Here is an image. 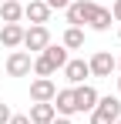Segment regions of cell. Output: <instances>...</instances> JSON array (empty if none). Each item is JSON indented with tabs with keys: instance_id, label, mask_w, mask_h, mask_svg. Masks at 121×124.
<instances>
[{
	"instance_id": "6da1fadb",
	"label": "cell",
	"mask_w": 121,
	"mask_h": 124,
	"mask_svg": "<svg viewBox=\"0 0 121 124\" xmlns=\"http://www.w3.org/2000/svg\"><path fill=\"white\" fill-rule=\"evenodd\" d=\"M30 64H34V54H27V50H10L7 61H3V67H7L10 77H30Z\"/></svg>"
},
{
	"instance_id": "7a4b0ae2",
	"label": "cell",
	"mask_w": 121,
	"mask_h": 124,
	"mask_svg": "<svg viewBox=\"0 0 121 124\" xmlns=\"http://www.w3.org/2000/svg\"><path fill=\"white\" fill-rule=\"evenodd\" d=\"M87 70H91V77H111V74L118 70V61H114L111 50H98V54L87 61Z\"/></svg>"
},
{
	"instance_id": "3957f363",
	"label": "cell",
	"mask_w": 121,
	"mask_h": 124,
	"mask_svg": "<svg viewBox=\"0 0 121 124\" xmlns=\"http://www.w3.org/2000/svg\"><path fill=\"white\" fill-rule=\"evenodd\" d=\"M91 10H94V0H71L67 3V27H84L91 20Z\"/></svg>"
},
{
	"instance_id": "277c9868",
	"label": "cell",
	"mask_w": 121,
	"mask_h": 124,
	"mask_svg": "<svg viewBox=\"0 0 121 124\" xmlns=\"http://www.w3.org/2000/svg\"><path fill=\"white\" fill-rule=\"evenodd\" d=\"M47 44H51V30H47V27H27L20 47H27V54H40Z\"/></svg>"
},
{
	"instance_id": "5b68a950",
	"label": "cell",
	"mask_w": 121,
	"mask_h": 124,
	"mask_svg": "<svg viewBox=\"0 0 121 124\" xmlns=\"http://www.w3.org/2000/svg\"><path fill=\"white\" fill-rule=\"evenodd\" d=\"M98 87L94 84H81V87H74V104H78V114H91L94 107H98Z\"/></svg>"
},
{
	"instance_id": "8992f818",
	"label": "cell",
	"mask_w": 121,
	"mask_h": 124,
	"mask_svg": "<svg viewBox=\"0 0 121 124\" xmlns=\"http://www.w3.org/2000/svg\"><path fill=\"white\" fill-rule=\"evenodd\" d=\"M54 94H57V84L51 81V77H34L30 81V101L34 104H51Z\"/></svg>"
},
{
	"instance_id": "52a82bcc",
	"label": "cell",
	"mask_w": 121,
	"mask_h": 124,
	"mask_svg": "<svg viewBox=\"0 0 121 124\" xmlns=\"http://www.w3.org/2000/svg\"><path fill=\"white\" fill-rule=\"evenodd\" d=\"M51 14H54V10H51L44 0H27V3H24V17L30 20V27H47Z\"/></svg>"
},
{
	"instance_id": "ba28073f",
	"label": "cell",
	"mask_w": 121,
	"mask_h": 124,
	"mask_svg": "<svg viewBox=\"0 0 121 124\" xmlns=\"http://www.w3.org/2000/svg\"><path fill=\"white\" fill-rule=\"evenodd\" d=\"M60 70H64V77H67V84H71V87H81V84L91 77V70H87V61H81V57L67 61Z\"/></svg>"
},
{
	"instance_id": "9c48e42d",
	"label": "cell",
	"mask_w": 121,
	"mask_h": 124,
	"mask_svg": "<svg viewBox=\"0 0 121 124\" xmlns=\"http://www.w3.org/2000/svg\"><path fill=\"white\" fill-rule=\"evenodd\" d=\"M54 111H57V117H71V114H78V104H74V87H64L54 94Z\"/></svg>"
},
{
	"instance_id": "30bf717a",
	"label": "cell",
	"mask_w": 121,
	"mask_h": 124,
	"mask_svg": "<svg viewBox=\"0 0 121 124\" xmlns=\"http://www.w3.org/2000/svg\"><path fill=\"white\" fill-rule=\"evenodd\" d=\"M20 44H24V27H20V23H3V27H0V47L17 50Z\"/></svg>"
},
{
	"instance_id": "8fae6325",
	"label": "cell",
	"mask_w": 121,
	"mask_h": 124,
	"mask_svg": "<svg viewBox=\"0 0 121 124\" xmlns=\"http://www.w3.org/2000/svg\"><path fill=\"white\" fill-rule=\"evenodd\" d=\"M111 23H114L111 10H108V7H101V3H94V10H91V20H87V27L104 34V30H111Z\"/></svg>"
},
{
	"instance_id": "7c38bea8",
	"label": "cell",
	"mask_w": 121,
	"mask_h": 124,
	"mask_svg": "<svg viewBox=\"0 0 121 124\" xmlns=\"http://www.w3.org/2000/svg\"><path fill=\"white\" fill-rule=\"evenodd\" d=\"M24 20V3L20 0H3L0 3V23H20Z\"/></svg>"
},
{
	"instance_id": "4fadbf2b",
	"label": "cell",
	"mask_w": 121,
	"mask_h": 124,
	"mask_svg": "<svg viewBox=\"0 0 121 124\" xmlns=\"http://www.w3.org/2000/svg\"><path fill=\"white\" fill-rule=\"evenodd\" d=\"M27 117H30V124H51L57 117V111H54V104H30Z\"/></svg>"
},
{
	"instance_id": "5bb4252c",
	"label": "cell",
	"mask_w": 121,
	"mask_h": 124,
	"mask_svg": "<svg viewBox=\"0 0 121 124\" xmlns=\"http://www.w3.org/2000/svg\"><path fill=\"white\" fill-rule=\"evenodd\" d=\"M60 47H64V50H81V47H84V27H67Z\"/></svg>"
},
{
	"instance_id": "9a60e30c",
	"label": "cell",
	"mask_w": 121,
	"mask_h": 124,
	"mask_svg": "<svg viewBox=\"0 0 121 124\" xmlns=\"http://www.w3.org/2000/svg\"><path fill=\"white\" fill-rule=\"evenodd\" d=\"M40 54H44V57H47V61L54 64V67H64V64L71 61V57H67V50H64V47H60V44H47V47H44V50H40Z\"/></svg>"
},
{
	"instance_id": "2e32d148",
	"label": "cell",
	"mask_w": 121,
	"mask_h": 124,
	"mask_svg": "<svg viewBox=\"0 0 121 124\" xmlns=\"http://www.w3.org/2000/svg\"><path fill=\"white\" fill-rule=\"evenodd\" d=\"M30 74H37V77H54V74H57V67L47 61L44 54H37V57H34V64H30Z\"/></svg>"
},
{
	"instance_id": "e0dca14e",
	"label": "cell",
	"mask_w": 121,
	"mask_h": 124,
	"mask_svg": "<svg viewBox=\"0 0 121 124\" xmlns=\"http://www.w3.org/2000/svg\"><path fill=\"white\" fill-rule=\"evenodd\" d=\"M98 107L104 111V114H111L114 121L121 117V97H111V94H108V97H98Z\"/></svg>"
},
{
	"instance_id": "ac0fdd59",
	"label": "cell",
	"mask_w": 121,
	"mask_h": 124,
	"mask_svg": "<svg viewBox=\"0 0 121 124\" xmlns=\"http://www.w3.org/2000/svg\"><path fill=\"white\" fill-rule=\"evenodd\" d=\"M91 124H114V117H111V114H104L101 107H94V111H91Z\"/></svg>"
},
{
	"instance_id": "d6986e66",
	"label": "cell",
	"mask_w": 121,
	"mask_h": 124,
	"mask_svg": "<svg viewBox=\"0 0 121 124\" xmlns=\"http://www.w3.org/2000/svg\"><path fill=\"white\" fill-rule=\"evenodd\" d=\"M10 114H14V111H10V104H3V101H0V124H7V121H10Z\"/></svg>"
},
{
	"instance_id": "ffe728a7",
	"label": "cell",
	"mask_w": 121,
	"mask_h": 124,
	"mask_svg": "<svg viewBox=\"0 0 121 124\" xmlns=\"http://www.w3.org/2000/svg\"><path fill=\"white\" fill-rule=\"evenodd\" d=\"M44 3H47L51 10H67V3H71V0H44Z\"/></svg>"
},
{
	"instance_id": "44dd1931",
	"label": "cell",
	"mask_w": 121,
	"mask_h": 124,
	"mask_svg": "<svg viewBox=\"0 0 121 124\" xmlns=\"http://www.w3.org/2000/svg\"><path fill=\"white\" fill-rule=\"evenodd\" d=\"M108 10H111V17H114V20L121 23V0H114V3H111V7H108Z\"/></svg>"
},
{
	"instance_id": "7402d4cb",
	"label": "cell",
	"mask_w": 121,
	"mask_h": 124,
	"mask_svg": "<svg viewBox=\"0 0 121 124\" xmlns=\"http://www.w3.org/2000/svg\"><path fill=\"white\" fill-rule=\"evenodd\" d=\"M7 124H30V117H27V114H10Z\"/></svg>"
},
{
	"instance_id": "603a6c76",
	"label": "cell",
	"mask_w": 121,
	"mask_h": 124,
	"mask_svg": "<svg viewBox=\"0 0 121 124\" xmlns=\"http://www.w3.org/2000/svg\"><path fill=\"white\" fill-rule=\"evenodd\" d=\"M51 124H71V117H54Z\"/></svg>"
},
{
	"instance_id": "cb8c5ba5",
	"label": "cell",
	"mask_w": 121,
	"mask_h": 124,
	"mask_svg": "<svg viewBox=\"0 0 121 124\" xmlns=\"http://www.w3.org/2000/svg\"><path fill=\"white\" fill-rule=\"evenodd\" d=\"M118 97H121V77H118Z\"/></svg>"
},
{
	"instance_id": "d4e9b609",
	"label": "cell",
	"mask_w": 121,
	"mask_h": 124,
	"mask_svg": "<svg viewBox=\"0 0 121 124\" xmlns=\"http://www.w3.org/2000/svg\"><path fill=\"white\" fill-rule=\"evenodd\" d=\"M114 61H118V70H121V57H114Z\"/></svg>"
},
{
	"instance_id": "484cf974",
	"label": "cell",
	"mask_w": 121,
	"mask_h": 124,
	"mask_svg": "<svg viewBox=\"0 0 121 124\" xmlns=\"http://www.w3.org/2000/svg\"><path fill=\"white\" fill-rule=\"evenodd\" d=\"M118 37H121V27H118Z\"/></svg>"
},
{
	"instance_id": "4316f807",
	"label": "cell",
	"mask_w": 121,
	"mask_h": 124,
	"mask_svg": "<svg viewBox=\"0 0 121 124\" xmlns=\"http://www.w3.org/2000/svg\"><path fill=\"white\" fill-rule=\"evenodd\" d=\"M114 124H121V117H118V121H114Z\"/></svg>"
}]
</instances>
